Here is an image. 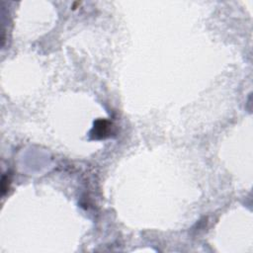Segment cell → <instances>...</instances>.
Wrapping results in <instances>:
<instances>
[{
    "label": "cell",
    "instance_id": "obj_1",
    "mask_svg": "<svg viewBox=\"0 0 253 253\" xmlns=\"http://www.w3.org/2000/svg\"><path fill=\"white\" fill-rule=\"evenodd\" d=\"M111 130V124L106 120H99L94 124L91 136L93 139H105L109 137Z\"/></svg>",
    "mask_w": 253,
    "mask_h": 253
}]
</instances>
